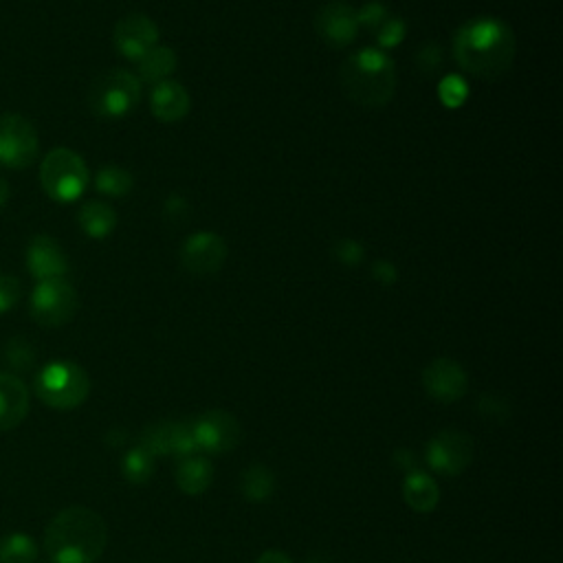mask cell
<instances>
[{
  "instance_id": "1",
  "label": "cell",
  "mask_w": 563,
  "mask_h": 563,
  "mask_svg": "<svg viewBox=\"0 0 563 563\" xmlns=\"http://www.w3.org/2000/svg\"><path fill=\"white\" fill-rule=\"evenodd\" d=\"M515 33L500 18H473L454 36L458 64L469 75L482 80H498L513 66Z\"/></svg>"
},
{
  "instance_id": "2",
  "label": "cell",
  "mask_w": 563,
  "mask_h": 563,
  "mask_svg": "<svg viewBox=\"0 0 563 563\" xmlns=\"http://www.w3.org/2000/svg\"><path fill=\"white\" fill-rule=\"evenodd\" d=\"M106 542V522L86 506L60 511L44 533V550L53 563H93L102 557Z\"/></svg>"
},
{
  "instance_id": "3",
  "label": "cell",
  "mask_w": 563,
  "mask_h": 563,
  "mask_svg": "<svg viewBox=\"0 0 563 563\" xmlns=\"http://www.w3.org/2000/svg\"><path fill=\"white\" fill-rule=\"evenodd\" d=\"M341 88L361 106L381 108L396 91V69L390 55L379 49H363L341 66Z\"/></svg>"
},
{
  "instance_id": "4",
  "label": "cell",
  "mask_w": 563,
  "mask_h": 563,
  "mask_svg": "<svg viewBox=\"0 0 563 563\" xmlns=\"http://www.w3.org/2000/svg\"><path fill=\"white\" fill-rule=\"evenodd\" d=\"M36 392L44 405L53 410H75L91 392V379L73 361H53L40 370L36 379Z\"/></svg>"
},
{
  "instance_id": "5",
  "label": "cell",
  "mask_w": 563,
  "mask_h": 563,
  "mask_svg": "<svg viewBox=\"0 0 563 563\" xmlns=\"http://www.w3.org/2000/svg\"><path fill=\"white\" fill-rule=\"evenodd\" d=\"M42 190L55 203H73L88 185V168L80 154L69 148H55L42 161Z\"/></svg>"
},
{
  "instance_id": "6",
  "label": "cell",
  "mask_w": 563,
  "mask_h": 563,
  "mask_svg": "<svg viewBox=\"0 0 563 563\" xmlns=\"http://www.w3.org/2000/svg\"><path fill=\"white\" fill-rule=\"evenodd\" d=\"M141 99V82L137 75L124 69H110L91 84L88 106L97 117L121 119L137 108Z\"/></svg>"
},
{
  "instance_id": "7",
  "label": "cell",
  "mask_w": 563,
  "mask_h": 563,
  "mask_svg": "<svg viewBox=\"0 0 563 563\" xmlns=\"http://www.w3.org/2000/svg\"><path fill=\"white\" fill-rule=\"evenodd\" d=\"M80 300L64 278L44 280L31 293V317L44 328H60L75 317Z\"/></svg>"
},
{
  "instance_id": "8",
  "label": "cell",
  "mask_w": 563,
  "mask_h": 563,
  "mask_svg": "<svg viewBox=\"0 0 563 563\" xmlns=\"http://www.w3.org/2000/svg\"><path fill=\"white\" fill-rule=\"evenodd\" d=\"M38 150V132L29 119L16 113L0 115V165L11 170L29 168Z\"/></svg>"
},
{
  "instance_id": "9",
  "label": "cell",
  "mask_w": 563,
  "mask_h": 563,
  "mask_svg": "<svg viewBox=\"0 0 563 563\" xmlns=\"http://www.w3.org/2000/svg\"><path fill=\"white\" fill-rule=\"evenodd\" d=\"M473 458H476V443L469 434L458 432V429H445L427 445L429 467L449 478L460 476Z\"/></svg>"
},
{
  "instance_id": "10",
  "label": "cell",
  "mask_w": 563,
  "mask_h": 563,
  "mask_svg": "<svg viewBox=\"0 0 563 563\" xmlns=\"http://www.w3.org/2000/svg\"><path fill=\"white\" fill-rule=\"evenodd\" d=\"M196 449L207 454H227L236 449L242 438V427L234 414L225 410L205 412L192 423Z\"/></svg>"
},
{
  "instance_id": "11",
  "label": "cell",
  "mask_w": 563,
  "mask_h": 563,
  "mask_svg": "<svg viewBox=\"0 0 563 563\" xmlns=\"http://www.w3.org/2000/svg\"><path fill=\"white\" fill-rule=\"evenodd\" d=\"M227 242L212 231H198L190 236L181 247V264L187 273L196 278L216 275L227 262Z\"/></svg>"
},
{
  "instance_id": "12",
  "label": "cell",
  "mask_w": 563,
  "mask_h": 563,
  "mask_svg": "<svg viewBox=\"0 0 563 563\" xmlns=\"http://www.w3.org/2000/svg\"><path fill=\"white\" fill-rule=\"evenodd\" d=\"M139 445L146 447L154 458L157 456L185 458L198 451L192 434V423H183V421H161L148 425L143 429Z\"/></svg>"
},
{
  "instance_id": "13",
  "label": "cell",
  "mask_w": 563,
  "mask_h": 563,
  "mask_svg": "<svg viewBox=\"0 0 563 563\" xmlns=\"http://www.w3.org/2000/svg\"><path fill=\"white\" fill-rule=\"evenodd\" d=\"M115 49L124 55V58L139 62L143 55L150 49L157 47L159 42V27L152 18L143 14H128L121 18L113 33Z\"/></svg>"
},
{
  "instance_id": "14",
  "label": "cell",
  "mask_w": 563,
  "mask_h": 563,
  "mask_svg": "<svg viewBox=\"0 0 563 563\" xmlns=\"http://www.w3.org/2000/svg\"><path fill=\"white\" fill-rule=\"evenodd\" d=\"M423 385L434 401L449 405L467 394L469 379L465 368L454 359H434L423 370Z\"/></svg>"
},
{
  "instance_id": "15",
  "label": "cell",
  "mask_w": 563,
  "mask_h": 563,
  "mask_svg": "<svg viewBox=\"0 0 563 563\" xmlns=\"http://www.w3.org/2000/svg\"><path fill=\"white\" fill-rule=\"evenodd\" d=\"M315 27L319 36H322L330 47H348V44L355 42L359 36L357 11H352V7L341 3L326 5L317 14Z\"/></svg>"
},
{
  "instance_id": "16",
  "label": "cell",
  "mask_w": 563,
  "mask_h": 563,
  "mask_svg": "<svg viewBox=\"0 0 563 563\" xmlns=\"http://www.w3.org/2000/svg\"><path fill=\"white\" fill-rule=\"evenodd\" d=\"M27 267L33 278L44 280H60L64 278L69 262L62 247L49 236H36L27 247Z\"/></svg>"
},
{
  "instance_id": "17",
  "label": "cell",
  "mask_w": 563,
  "mask_h": 563,
  "mask_svg": "<svg viewBox=\"0 0 563 563\" xmlns=\"http://www.w3.org/2000/svg\"><path fill=\"white\" fill-rule=\"evenodd\" d=\"M29 414L27 385L14 374L0 372V432L18 427Z\"/></svg>"
},
{
  "instance_id": "18",
  "label": "cell",
  "mask_w": 563,
  "mask_h": 563,
  "mask_svg": "<svg viewBox=\"0 0 563 563\" xmlns=\"http://www.w3.org/2000/svg\"><path fill=\"white\" fill-rule=\"evenodd\" d=\"M150 106H152L154 117H157L159 121L174 124V121H181V119H185L187 113H190L192 99H190V93L185 91V86H181L179 82L165 80L154 86Z\"/></svg>"
},
{
  "instance_id": "19",
  "label": "cell",
  "mask_w": 563,
  "mask_h": 563,
  "mask_svg": "<svg viewBox=\"0 0 563 563\" xmlns=\"http://www.w3.org/2000/svg\"><path fill=\"white\" fill-rule=\"evenodd\" d=\"M403 500L416 513H432L440 502L436 480L423 471L407 473L403 480Z\"/></svg>"
},
{
  "instance_id": "20",
  "label": "cell",
  "mask_w": 563,
  "mask_h": 563,
  "mask_svg": "<svg viewBox=\"0 0 563 563\" xmlns=\"http://www.w3.org/2000/svg\"><path fill=\"white\" fill-rule=\"evenodd\" d=\"M214 482V465L205 456H185L176 467V487L185 495H201Z\"/></svg>"
},
{
  "instance_id": "21",
  "label": "cell",
  "mask_w": 563,
  "mask_h": 563,
  "mask_svg": "<svg viewBox=\"0 0 563 563\" xmlns=\"http://www.w3.org/2000/svg\"><path fill=\"white\" fill-rule=\"evenodd\" d=\"M77 223H80L82 231L88 238L102 240L113 234V229L117 225V214L108 203L88 201L82 205L80 214H77Z\"/></svg>"
},
{
  "instance_id": "22",
  "label": "cell",
  "mask_w": 563,
  "mask_h": 563,
  "mask_svg": "<svg viewBox=\"0 0 563 563\" xmlns=\"http://www.w3.org/2000/svg\"><path fill=\"white\" fill-rule=\"evenodd\" d=\"M275 491V476L269 467L251 465L240 476V493L249 502H267Z\"/></svg>"
},
{
  "instance_id": "23",
  "label": "cell",
  "mask_w": 563,
  "mask_h": 563,
  "mask_svg": "<svg viewBox=\"0 0 563 563\" xmlns=\"http://www.w3.org/2000/svg\"><path fill=\"white\" fill-rule=\"evenodd\" d=\"M139 64V77L146 82H165L176 69V53L170 47H154L150 49Z\"/></svg>"
},
{
  "instance_id": "24",
  "label": "cell",
  "mask_w": 563,
  "mask_h": 563,
  "mask_svg": "<svg viewBox=\"0 0 563 563\" xmlns=\"http://www.w3.org/2000/svg\"><path fill=\"white\" fill-rule=\"evenodd\" d=\"M38 559V546L27 535H7L0 539V563H33Z\"/></svg>"
},
{
  "instance_id": "25",
  "label": "cell",
  "mask_w": 563,
  "mask_h": 563,
  "mask_svg": "<svg viewBox=\"0 0 563 563\" xmlns=\"http://www.w3.org/2000/svg\"><path fill=\"white\" fill-rule=\"evenodd\" d=\"M121 473L132 484H146L154 473V456L146 447L137 445L128 451L124 462H121Z\"/></svg>"
},
{
  "instance_id": "26",
  "label": "cell",
  "mask_w": 563,
  "mask_h": 563,
  "mask_svg": "<svg viewBox=\"0 0 563 563\" xmlns=\"http://www.w3.org/2000/svg\"><path fill=\"white\" fill-rule=\"evenodd\" d=\"M132 174L119 165H104L102 170L97 172L95 187L106 196H126L132 190Z\"/></svg>"
},
{
  "instance_id": "27",
  "label": "cell",
  "mask_w": 563,
  "mask_h": 563,
  "mask_svg": "<svg viewBox=\"0 0 563 563\" xmlns=\"http://www.w3.org/2000/svg\"><path fill=\"white\" fill-rule=\"evenodd\" d=\"M5 357H7V363L11 368L29 370L33 366V361H36V350H33L31 341L16 337L14 341H9V346L5 350Z\"/></svg>"
},
{
  "instance_id": "28",
  "label": "cell",
  "mask_w": 563,
  "mask_h": 563,
  "mask_svg": "<svg viewBox=\"0 0 563 563\" xmlns=\"http://www.w3.org/2000/svg\"><path fill=\"white\" fill-rule=\"evenodd\" d=\"M374 36L383 44V47H396L405 36V25L399 18H385L383 25L374 31Z\"/></svg>"
},
{
  "instance_id": "29",
  "label": "cell",
  "mask_w": 563,
  "mask_h": 563,
  "mask_svg": "<svg viewBox=\"0 0 563 563\" xmlns=\"http://www.w3.org/2000/svg\"><path fill=\"white\" fill-rule=\"evenodd\" d=\"M20 300V282L11 275H0V313H7Z\"/></svg>"
},
{
  "instance_id": "30",
  "label": "cell",
  "mask_w": 563,
  "mask_h": 563,
  "mask_svg": "<svg viewBox=\"0 0 563 563\" xmlns=\"http://www.w3.org/2000/svg\"><path fill=\"white\" fill-rule=\"evenodd\" d=\"M335 258L339 262L348 264V267H355V264H359L363 260V247L357 240H350V238L339 240L335 245Z\"/></svg>"
},
{
  "instance_id": "31",
  "label": "cell",
  "mask_w": 563,
  "mask_h": 563,
  "mask_svg": "<svg viewBox=\"0 0 563 563\" xmlns=\"http://www.w3.org/2000/svg\"><path fill=\"white\" fill-rule=\"evenodd\" d=\"M385 18H388V11H385V7L379 5V3H370V5L363 7L359 14H357L359 27L363 25V27L372 29V31H377L385 22Z\"/></svg>"
},
{
  "instance_id": "32",
  "label": "cell",
  "mask_w": 563,
  "mask_h": 563,
  "mask_svg": "<svg viewBox=\"0 0 563 563\" xmlns=\"http://www.w3.org/2000/svg\"><path fill=\"white\" fill-rule=\"evenodd\" d=\"M163 214L165 218L172 220V223H185L187 214H190V205H187V201H183L181 196H170L168 203H165Z\"/></svg>"
},
{
  "instance_id": "33",
  "label": "cell",
  "mask_w": 563,
  "mask_h": 563,
  "mask_svg": "<svg viewBox=\"0 0 563 563\" xmlns=\"http://www.w3.org/2000/svg\"><path fill=\"white\" fill-rule=\"evenodd\" d=\"M449 82H451V91H445V88H440V97H443V102H447L449 106H460L462 102H465V97H467V86L462 84L460 80L456 82V77H449Z\"/></svg>"
},
{
  "instance_id": "34",
  "label": "cell",
  "mask_w": 563,
  "mask_h": 563,
  "mask_svg": "<svg viewBox=\"0 0 563 563\" xmlns=\"http://www.w3.org/2000/svg\"><path fill=\"white\" fill-rule=\"evenodd\" d=\"M372 275H374V280H379L381 284H394L396 282V269H394L392 262L379 260L377 264H374Z\"/></svg>"
},
{
  "instance_id": "35",
  "label": "cell",
  "mask_w": 563,
  "mask_h": 563,
  "mask_svg": "<svg viewBox=\"0 0 563 563\" xmlns=\"http://www.w3.org/2000/svg\"><path fill=\"white\" fill-rule=\"evenodd\" d=\"M258 563H291V559L280 553V550H267V553L258 559Z\"/></svg>"
},
{
  "instance_id": "36",
  "label": "cell",
  "mask_w": 563,
  "mask_h": 563,
  "mask_svg": "<svg viewBox=\"0 0 563 563\" xmlns=\"http://www.w3.org/2000/svg\"><path fill=\"white\" fill-rule=\"evenodd\" d=\"M7 198H9V185L0 179V207L7 203Z\"/></svg>"
}]
</instances>
